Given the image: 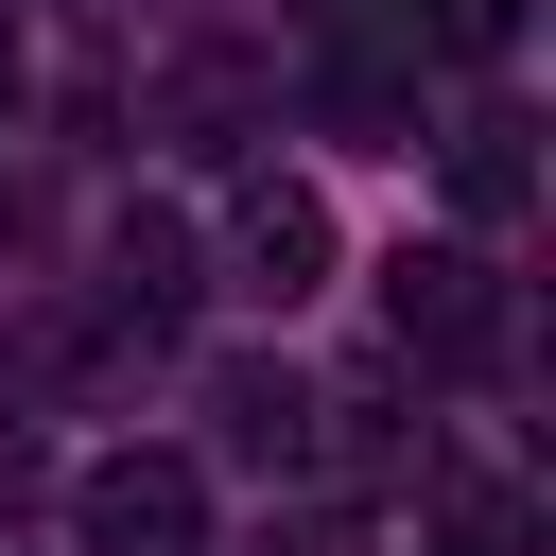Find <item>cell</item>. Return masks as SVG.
I'll list each match as a JSON object with an SVG mask.
<instances>
[{
	"label": "cell",
	"instance_id": "9c48e42d",
	"mask_svg": "<svg viewBox=\"0 0 556 556\" xmlns=\"http://www.w3.org/2000/svg\"><path fill=\"white\" fill-rule=\"evenodd\" d=\"M261 556H365V539H330V521H313V539H261Z\"/></svg>",
	"mask_w": 556,
	"mask_h": 556
},
{
	"label": "cell",
	"instance_id": "3957f363",
	"mask_svg": "<svg viewBox=\"0 0 556 556\" xmlns=\"http://www.w3.org/2000/svg\"><path fill=\"white\" fill-rule=\"evenodd\" d=\"M313 278H330V208H313L295 174H243V191H226V295L295 313Z\"/></svg>",
	"mask_w": 556,
	"mask_h": 556
},
{
	"label": "cell",
	"instance_id": "7a4b0ae2",
	"mask_svg": "<svg viewBox=\"0 0 556 556\" xmlns=\"http://www.w3.org/2000/svg\"><path fill=\"white\" fill-rule=\"evenodd\" d=\"M70 539L87 556H208V469L191 452H104L70 486Z\"/></svg>",
	"mask_w": 556,
	"mask_h": 556
},
{
	"label": "cell",
	"instance_id": "6da1fadb",
	"mask_svg": "<svg viewBox=\"0 0 556 556\" xmlns=\"http://www.w3.org/2000/svg\"><path fill=\"white\" fill-rule=\"evenodd\" d=\"M382 330L417 348V365H504V278H486V243H400L382 261Z\"/></svg>",
	"mask_w": 556,
	"mask_h": 556
},
{
	"label": "cell",
	"instance_id": "ba28073f",
	"mask_svg": "<svg viewBox=\"0 0 556 556\" xmlns=\"http://www.w3.org/2000/svg\"><path fill=\"white\" fill-rule=\"evenodd\" d=\"M417 35H434V52H504V35H521V0H417Z\"/></svg>",
	"mask_w": 556,
	"mask_h": 556
},
{
	"label": "cell",
	"instance_id": "8992f818",
	"mask_svg": "<svg viewBox=\"0 0 556 556\" xmlns=\"http://www.w3.org/2000/svg\"><path fill=\"white\" fill-rule=\"evenodd\" d=\"M208 417H226L261 469H295V452H313V382H295V365H208Z\"/></svg>",
	"mask_w": 556,
	"mask_h": 556
},
{
	"label": "cell",
	"instance_id": "30bf717a",
	"mask_svg": "<svg viewBox=\"0 0 556 556\" xmlns=\"http://www.w3.org/2000/svg\"><path fill=\"white\" fill-rule=\"evenodd\" d=\"M0 104H17V0H0Z\"/></svg>",
	"mask_w": 556,
	"mask_h": 556
},
{
	"label": "cell",
	"instance_id": "52a82bcc",
	"mask_svg": "<svg viewBox=\"0 0 556 556\" xmlns=\"http://www.w3.org/2000/svg\"><path fill=\"white\" fill-rule=\"evenodd\" d=\"M434 539H452V556H539V504H521V486H504V469H469V486H452V521H434Z\"/></svg>",
	"mask_w": 556,
	"mask_h": 556
},
{
	"label": "cell",
	"instance_id": "277c9868",
	"mask_svg": "<svg viewBox=\"0 0 556 556\" xmlns=\"http://www.w3.org/2000/svg\"><path fill=\"white\" fill-rule=\"evenodd\" d=\"M191 295H208V278H191V226H174V208H122V226H104V313L174 330Z\"/></svg>",
	"mask_w": 556,
	"mask_h": 556
},
{
	"label": "cell",
	"instance_id": "5b68a950",
	"mask_svg": "<svg viewBox=\"0 0 556 556\" xmlns=\"http://www.w3.org/2000/svg\"><path fill=\"white\" fill-rule=\"evenodd\" d=\"M521 139H539L521 104H469V122H452V208H469V226H521V191H539Z\"/></svg>",
	"mask_w": 556,
	"mask_h": 556
}]
</instances>
